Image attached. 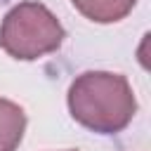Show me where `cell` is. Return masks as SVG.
Returning <instances> with one entry per match:
<instances>
[{"mask_svg":"<svg viewBox=\"0 0 151 151\" xmlns=\"http://www.w3.org/2000/svg\"><path fill=\"white\" fill-rule=\"evenodd\" d=\"M68 111L76 123L97 134H118L134 118L137 99L125 76L85 71L68 87Z\"/></svg>","mask_w":151,"mask_h":151,"instance_id":"1","label":"cell"},{"mask_svg":"<svg viewBox=\"0 0 151 151\" xmlns=\"http://www.w3.org/2000/svg\"><path fill=\"white\" fill-rule=\"evenodd\" d=\"M66 38L59 19L35 0L14 5L0 24V47L21 61H33L52 54Z\"/></svg>","mask_w":151,"mask_h":151,"instance_id":"2","label":"cell"},{"mask_svg":"<svg viewBox=\"0 0 151 151\" xmlns=\"http://www.w3.org/2000/svg\"><path fill=\"white\" fill-rule=\"evenodd\" d=\"M26 113L19 104L0 97V151H17L24 139Z\"/></svg>","mask_w":151,"mask_h":151,"instance_id":"3","label":"cell"},{"mask_svg":"<svg viewBox=\"0 0 151 151\" xmlns=\"http://www.w3.org/2000/svg\"><path fill=\"white\" fill-rule=\"evenodd\" d=\"M71 2L85 19L97 24H113L125 19L137 0H71Z\"/></svg>","mask_w":151,"mask_h":151,"instance_id":"4","label":"cell"},{"mask_svg":"<svg viewBox=\"0 0 151 151\" xmlns=\"http://www.w3.org/2000/svg\"><path fill=\"white\" fill-rule=\"evenodd\" d=\"M68 151H76V149H68Z\"/></svg>","mask_w":151,"mask_h":151,"instance_id":"5","label":"cell"}]
</instances>
